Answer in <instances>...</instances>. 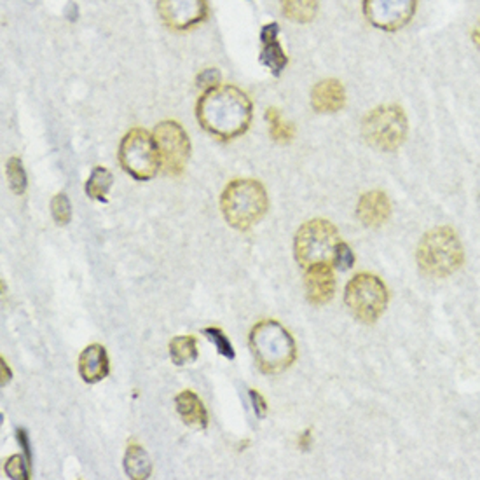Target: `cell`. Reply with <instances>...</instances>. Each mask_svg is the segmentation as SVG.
I'll use <instances>...</instances> for the list:
<instances>
[{
    "label": "cell",
    "mask_w": 480,
    "mask_h": 480,
    "mask_svg": "<svg viewBox=\"0 0 480 480\" xmlns=\"http://www.w3.org/2000/svg\"><path fill=\"white\" fill-rule=\"evenodd\" d=\"M196 118L202 129L219 140L231 142L247 133L253 118L252 100L236 86L221 84L208 89L196 105Z\"/></svg>",
    "instance_id": "6da1fadb"
},
{
    "label": "cell",
    "mask_w": 480,
    "mask_h": 480,
    "mask_svg": "<svg viewBox=\"0 0 480 480\" xmlns=\"http://www.w3.org/2000/svg\"><path fill=\"white\" fill-rule=\"evenodd\" d=\"M250 352L264 374H281L297 358L292 334L277 320H262L253 325L249 337Z\"/></svg>",
    "instance_id": "7a4b0ae2"
},
{
    "label": "cell",
    "mask_w": 480,
    "mask_h": 480,
    "mask_svg": "<svg viewBox=\"0 0 480 480\" xmlns=\"http://www.w3.org/2000/svg\"><path fill=\"white\" fill-rule=\"evenodd\" d=\"M269 208L264 185L253 178H236L229 182L221 196V210L231 228L249 231L259 224Z\"/></svg>",
    "instance_id": "3957f363"
},
{
    "label": "cell",
    "mask_w": 480,
    "mask_h": 480,
    "mask_svg": "<svg viewBox=\"0 0 480 480\" xmlns=\"http://www.w3.org/2000/svg\"><path fill=\"white\" fill-rule=\"evenodd\" d=\"M416 259L425 275L446 278L455 275L463 266L465 250L455 229L440 226L431 229L421 238Z\"/></svg>",
    "instance_id": "277c9868"
},
{
    "label": "cell",
    "mask_w": 480,
    "mask_h": 480,
    "mask_svg": "<svg viewBox=\"0 0 480 480\" xmlns=\"http://www.w3.org/2000/svg\"><path fill=\"white\" fill-rule=\"evenodd\" d=\"M409 133L404 108L399 105H381L371 110L363 123L362 135L369 146L382 152L400 149Z\"/></svg>",
    "instance_id": "5b68a950"
},
{
    "label": "cell",
    "mask_w": 480,
    "mask_h": 480,
    "mask_svg": "<svg viewBox=\"0 0 480 480\" xmlns=\"http://www.w3.org/2000/svg\"><path fill=\"white\" fill-rule=\"evenodd\" d=\"M118 157L121 168L138 182L151 180L161 168V155L154 135L142 127H133L123 136Z\"/></svg>",
    "instance_id": "8992f818"
},
{
    "label": "cell",
    "mask_w": 480,
    "mask_h": 480,
    "mask_svg": "<svg viewBox=\"0 0 480 480\" xmlns=\"http://www.w3.org/2000/svg\"><path fill=\"white\" fill-rule=\"evenodd\" d=\"M341 236L335 226L324 221V219H313L304 222L301 229L296 234L294 240V253L296 260L304 269L316 262H329L332 264L335 250L341 243Z\"/></svg>",
    "instance_id": "52a82bcc"
},
{
    "label": "cell",
    "mask_w": 480,
    "mask_h": 480,
    "mask_svg": "<svg viewBox=\"0 0 480 480\" xmlns=\"http://www.w3.org/2000/svg\"><path fill=\"white\" fill-rule=\"evenodd\" d=\"M388 301L390 296L382 279L369 273L356 275L344 290V303L362 324H376L386 311Z\"/></svg>",
    "instance_id": "ba28073f"
},
{
    "label": "cell",
    "mask_w": 480,
    "mask_h": 480,
    "mask_svg": "<svg viewBox=\"0 0 480 480\" xmlns=\"http://www.w3.org/2000/svg\"><path fill=\"white\" fill-rule=\"evenodd\" d=\"M154 140L161 155V168L166 175L178 177L191 157V140L177 121H163L154 127Z\"/></svg>",
    "instance_id": "9c48e42d"
},
{
    "label": "cell",
    "mask_w": 480,
    "mask_h": 480,
    "mask_svg": "<svg viewBox=\"0 0 480 480\" xmlns=\"http://www.w3.org/2000/svg\"><path fill=\"white\" fill-rule=\"evenodd\" d=\"M416 0H363L367 22L384 32L404 28L414 16Z\"/></svg>",
    "instance_id": "30bf717a"
},
{
    "label": "cell",
    "mask_w": 480,
    "mask_h": 480,
    "mask_svg": "<svg viewBox=\"0 0 480 480\" xmlns=\"http://www.w3.org/2000/svg\"><path fill=\"white\" fill-rule=\"evenodd\" d=\"M159 16L172 30H191L208 16V0H159Z\"/></svg>",
    "instance_id": "8fae6325"
},
{
    "label": "cell",
    "mask_w": 480,
    "mask_h": 480,
    "mask_svg": "<svg viewBox=\"0 0 480 480\" xmlns=\"http://www.w3.org/2000/svg\"><path fill=\"white\" fill-rule=\"evenodd\" d=\"M334 266L329 262H316L306 268L304 288L306 297L313 306H324L330 303L335 294V277Z\"/></svg>",
    "instance_id": "7c38bea8"
},
{
    "label": "cell",
    "mask_w": 480,
    "mask_h": 480,
    "mask_svg": "<svg viewBox=\"0 0 480 480\" xmlns=\"http://www.w3.org/2000/svg\"><path fill=\"white\" fill-rule=\"evenodd\" d=\"M279 26L278 24H268L262 26L260 30V42H262V50H260V63L273 74L278 77L288 65V56L287 52L281 48V42L278 41Z\"/></svg>",
    "instance_id": "4fadbf2b"
},
{
    "label": "cell",
    "mask_w": 480,
    "mask_h": 480,
    "mask_svg": "<svg viewBox=\"0 0 480 480\" xmlns=\"http://www.w3.org/2000/svg\"><path fill=\"white\" fill-rule=\"evenodd\" d=\"M391 215V202L388 196L381 191H371L362 194L358 206H356V217L365 228H380Z\"/></svg>",
    "instance_id": "5bb4252c"
},
{
    "label": "cell",
    "mask_w": 480,
    "mask_h": 480,
    "mask_svg": "<svg viewBox=\"0 0 480 480\" xmlns=\"http://www.w3.org/2000/svg\"><path fill=\"white\" fill-rule=\"evenodd\" d=\"M79 374L84 382L97 384L105 380L110 372V362L107 350L101 344H89L79 354L77 362Z\"/></svg>",
    "instance_id": "9a60e30c"
},
{
    "label": "cell",
    "mask_w": 480,
    "mask_h": 480,
    "mask_svg": "<svg viewBox=\"0 0 480 480\" xmlns=\"http://www.w3.org/2000/svg\"><path fill=\"white\" fill-rule=\"evenodd\" d=\"M346 103V91L341 80L324 79L311 91V105L318 114H335Z\"/></svg>",
    "instance_id": "2e32d148"
},
{
    "label": "cell",
    "mask_w": 480,
    "mask_h": 480,
    "mask_svg": "<svg viewBox=\"0 0 480 480\" xmlns=\"http://www.w3.org/2000/svg\"><path fill=\"white\" fill-rule=\"evenodd\" d=\"M175 405H177V412L180 414L182 421L187 427L206 430L208 412H206V407L202 404V399L194 391H191V390L180 391L175 397Z\"/></svg>",
    "instance_id": "e0dca14e"
},
{
    "label": "cell",
    "mask_w": 480,
    "mask_h": 480,
    "mask_svg": "<svg viewBox=\"0 0 480 480\" xmlns=\"http://www.w3.org/2000/svg\"><path fill=\"white\" fill-rule=\"evenodd\" d=\"M125 472L133 480H146L151 477V457L138 444H129L125 455Z\"/></svg>",
    "instance_id": "ac0fdd59"
},
{
    "label": "cell",
    "mask_w": 480,
    "mask_h": 480,
    "mask_svg": "<svg viewBox=\"0 0 480 480\" xmlns=\"http://www.w3.org/2000/svg\"><path fill=\"white\" fill-rule=\"evenodd\" d=\"M170 358L182 367L198 360V339L194 335H178L170 341Z\"/></svg>",
    "instance_id": "d6986e66"
},
{
    "label": "cell",
    "mask_w": 480,
    "mask_h": 480,
    "mask_svg": "<svg viewBox=\"0 0 480 480\" xmlns=\"http://www.w3.org/2000/svg\"><path fill=\"white\" fill-rule=\"evenodd\" d=\"M281 11L294 24H309L318 13V0H281Z\"/></svg>",
    "instance_id": "ffe728a7"
},
{
    "label": "cell",
    "mask_w": 480,
    "mask_h": 480,
    "mask_svg": "<svg viewBox=\"0 0 480 480\" xmlns=\"http://www.w3.org/2000/svg\"><path fill=\"white\" fill-rule=\"evenodd\" d=\"M112 184H114L112 174L105 166H95L86 182V194L95 202H107Z\"/></svg>",
    "instance_id": "44dd1931"
},
{
    "label": "cell",
    "mask_w": 480,
    "mask_h": 480,
    "mask_svg": "<svg viewBox=\"0 0 480 480\" xmlns=\"http://www.w3.org/2000/svg\"><path fill=\"white\" fill-rule=\"evenodd\" d=\"M266 121L269 125V135L277 144H290L296 138L297 129L294 127V123L285 121L281 118V112L278 108L271 107L266 110Z\"/></svg>",
    "instance_id": "7402d4cb"
},
{
    "label": "cell",
    "mask_w": 480,
    "mask_h": 480,
    "mask_svg": "<svg viewBox=\"0 0 480 480\" xmlns=\"http://www.w3.org/2000/svg\"><path fill=\"white\" fill-rule=\"evenodd\" d=\"M5 177L14 194L22 196L26 191V174L20 157H9L5 165Z\"/></svg>",
    "instance_id": "603a6c76"
},
{
    "label": "cell",
    "mask_w": 480,
    "mask_h": 480,
    "mask_svg": "<svg viewBox=\"0 0 480 480\" xmlns=\"http://www.w3.org/2000/svg\"><path fill=\"white\" fill-rule=\"evenodd\" d=\"M4 472L9 479L28 480L32 475V463L26 459L25 455L9 456L4 463Z\"/></svg>",
    "instance_id": "cb8c5ba5"
},
{
    "label": "cell",
    "mask_w": 480,
    "mask_h": 480,
    "mask_svg": "<svg viewBox=\"0 0 480 480\" xmlns=\"http://www.w3.org/2000/svg\"><path fill=\"white\" fill-rule=\"evenodd\" d=\"M51 213L58 226H67L72 221V204L67 194L60 193L51 202Z\"/></svg>",
    "instance_id": "d4e9b609"
},
{
    "label": "cell",
    "mask_w": 480,
    "mask_h": 480,
    "mask_svg": "<svg viewBox=\"0 0 480 480\" xmlns=\"http://www.w3.org/2000/svg\"><path fill=\"white\" fill-rule=\"evenodd\" d=\"M202 335L217 348L219 353L226 356L228 360H234V356H236L234 348H232L228 335L222 330L217 329V327H208V329L202 330Z\"/></svg>",
    "instance_id": "484cf974"
},
{
    "label": "cell",
    "mask_w": 480,
    "mask_h": 480,
    "mask_svg": "<svg viewBox=\"0 0 480 480\" xmlns=\"http://www.w3.org/2000/svg\"><path fill=\"white\" fill-rule=\"evenodd\" d=\"M354 264V253L352 252V249L341 241L335 255H334V260H332V266L334 268H339V269H350Z\"/></svg>",
    "instance_id": "4316f807"
},
{
    "label": "cell",
    "mask_w": 480,
    "mask_h": 480,
    "mask_svg": "<svg viewBox=\"0 0 480 480\" xmlns=\"http://www.w3.org/2000/svg\"><path fill=\"white\" fill-rule=\"evenodd\" d=\"M198 86L208 91V89H213L217 86H221V74L217 69H206L202 71V74L198 76Z\"/></svg>",
    "instance_id": "83f0119b"
},
{
    "label": "cell",
    "mask_w": 480,
    "mask_h": 480,
    "mask_svg": "<svg viewBox=\"0 0 480 480\" xmlns=\"http://www.w3.org/2000/svg\"><path fill=\"white\" fill-rule=\"evenodd\" d=\"M250 400H252L255 416L257 418H264L268 414V404H266L264 397L257 390H250Z\"/></svg>",
    "instance_id": "f1b7e54d"
},
{
    "label": "cell",
    "mask_w": 480,
    "mask_h": 480,
    "mask_svg": "<svg viewBox=\"0 0 480 480\" xmlns=\"http://www.w3.org/2000/svg\"><path fill=\"white\" fill-rule=\"evenodd\" d=\"M18 442L20 446L24 447V455H25L26 459L32 463V449H30V438H28V433L25 430H18Z\"/></svg>",
    "instance_id": "f546056e"
},
{
    "label": "cell",
    "mask_w": 480,
    "mask_h": 480,
    "mask_svg": "<svg viewBox=\"0 0 480 480\" xmlns=\"http://www.w3.org/2000/svg\"><path fill=\"white\" fill-rule=\"evenodd\" d=\"M11 381V371L7 367V362L2 358V386H5Z\"/></svg>",
    "instance_id": "4dcf8cb0"
},
{
    "label": "cell",
    "mask_w": 480,
    "mask_h": 480,
    "mask_svg": "<svg viewBox=\"0 0 480 480\" xmlns=\"http://www.w3.org/2000/svg\"><path fill=\"white\" fill-rule=\"evenodd\" d=\"M299 446H301L303 449H307V447L311 446V430L304 431L303 435H301V438H299Z\"/></svg>",
    "instance_id": "1f68e13d"
},
{
    "label": "cell",
    "mask_w": 480,
    "mask_h": 480,
    "mask_svg": "<svg viewBox=\"0 0 480 480\" xmlns=\"http://www.w3.org/2000/svg\"><path fill=\"white\" fill-rule=\"evenodd\" d=\"M472 37H474V42H475V46H477V50L480 51V20H479V24L475 25V28H474V35H472Z\"/></svg>",
    "instance_id": "d6a6232c"
}]
</instances>
